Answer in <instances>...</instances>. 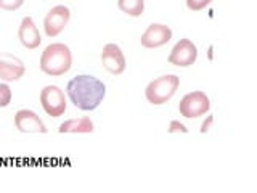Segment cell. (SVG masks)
Masks as SVG:
<instances>
[{
  "label": "cell",
  "instance_id": "6da1fadb",
  "mask_svg": "<svg viewBox=\"0 0 257 193\" xmlns=\"http://www.w3.org/2000/svg\"><path fill=\"white\" fill-rule=\"evenodd\" d=\"M66 93L76 108L82 111H93L100 107L106 95V85L93 76L80 74L68 82Z\"/></svg>",
  "mask_w": 257,
  "mask_h": 193
},
{
  "label": "cell",
  "instance_id": "52a82bcc",
  "mask_svg": "<svg viewBox=\"0 0 257 193\" xmlns=\"http://www.w3.org/2000/svg\"><path fill=\"white\" fill-rule=\"evenodd\" d=\"M71 20V10L64 5H56L44 18V29L48 37H56L64 31Z\"/></svg>",
  "mask_w": 257,
  "mask_h": 193
},
{
  "label": "cell",
  "instance_id": "7c38bea8",
  "mask_svg": "<svg viewBox=\"0 0 257 193\" xmlns=\"http://www.w3.org/2000/svg\"><path fill=\"white\" fill-rule=\"evenodd\" d=\"M18 37H20L21 45L29 48V50H34V48H37L40 45V42H42L40 32L31 16H24L21 20L20 29H18Z\"/></svg>",
  "mask_w": 257,
  "mask_h": 193
},
{
  "label": "cell",
  "instance_id": "ba28073f",
  "mask_svg": "<svg viewBox=\"0 0 257 193\" xmlns=\"http://www.w3.org/2000/svg\"><path fill=\"white\" fill-rule=\"evenodd\" d=\"M172 39V29L161 23H153L148 26V29L142 34L140 44L145 48H159L171 42Z\"/></svg>",
  "mask_w": 257,
  "mask_h": 193
},
{
  "label": "cell",
  "instance_id": "8fae6325",
  "mask_svg": "<svg viewBox=\"0 0 257 193\" xmlns=\"http://www.w3.org/2000/svg\"><path fill=\"white\" fill-rule=\"evenodd\" d=\"M101 64L103 68L106 69L108 72L114 76L122 74L125 71V56L120 50V47L116 44H106L103 47V52H101Z\"/></svg>",
  "mask_w": 257,
  "mask_h": 193
},
{
  "label": "cell",
  "instance_id": "e0dca14e",
  "mask_svg": "<svg viewBox=\"0 0 257 193\" xmlns=\"http://www.w3.org/2000/svg\"><path fill=\"white\" fill-rule=\"evenodd\" d=\"M24 4V0H0V8L5 12H15L21 8Z\"/></svg>",
  "mask_w": 257,
  "mask_h": 193
},
{
  "label": "cell",
  "instance_id": "d6986e66",
  "mask_svg": "<svg viewBox=\"0 0 257 193\" xmlns=\"http://www.w3.org/2000/svg\"><path fill=\"white\" fill-rule=\"evenodd\" d=\"M212 123H214V116H212V115H209V116L206 118L204 123L201 124V134H206V132L209 131V129H211Z\"/></svg>",
  "mask_w": 257,
  "mask_h": 193
},
{
  "label": "cell",
  "instance_id": "2e32d148",
  "mask_svg": "<svg viewBox=\"0 0 257 193\" xmlns=\"http://www.w3.org/2000/svg\"><path fill=\"white\" fill-rule=\"evenodd\" d=\"M212 4V0H187V7L191 12H201Z\"/></svg>",
  "mask_w": 257,
  "mask_h": 193
},
{
  "label": "cell",
  "instance_id": "9a60e30c",
  "mask_svg": "<svg viewBox=\"0 0 257 193\" xmlns=\"http://www.w3.org/2000/svg\"><path fill=\"white\" fill-rule=\"evenodd\" d=\"M12 88L10 85H8L7 82L4 84H0V108H7L8 105L12 103Z\"/></svg>",
  "mask_w": 257,
  "mask_h": 193
},
{
  "label": "cell",
  "instance_id": "5bb4252c",
  "mask_svg": "<svg viewBox=\"0 0 257 193\" xmlns=\"http://www.w3.org/2000/svg\"><path fill=\"white\" fill-rule=\"evenodd\" d=\"M117 7L122 13L139 18L145 12V0H117Z\"/></svg>",
  "mask_w": 257,
  "mask_h": 193
},
{
  "label": "cell",
  "instance_id": "7a4b0ae2",
  "mask_svg": "<svg viewBox=\"0 0 257 193\" xmlns=\"http://www.w3.org/2000/svg\"><path fill=\"white\" fill-rule=\"evenodd\" d=\"M40 71L47 76L58 77L66 74L72 66V53L68 45L64 44H50L40 55Z\"/></svg>",
  "mask_w": 257,
  "mask_h": 193
},
{
  "label": "cell",
  "instance_id": "8992f818",
  "mask_svg": "<svg viewBox=\"0 0 257 193\" xmlns=\"http://www.w3.org/2000/svg\"><path fill=\"white\" fill-rule=\"evenodd\" d=\"M198 60V48L190 39H180L169 55V63L179 68H188Z\"/></svg>",
  "mask_w": 257,
  "mask_h": 193
},
{
  "label": "cell",
  "instance_id": "3957f363",
  "mask_svg": "<svg viewBox=\"0 0 257 193\" xmlns=\"http://www.w3.org/2000/svg\"><path fill=\"white\" fill-rule=\"evenodd\" d=\"M180 85V77L175 74L159 76L147 85L145 96L151 105H164L175 95Z\"/></svg>",
  "mask_w": 257,
  "mask_h": 193
},
{
  "label": "cell",
  "instance_id": "9c48e42d",
  "mask_svg": "<svg viewBox=\"0 0 257 193\" xmlns=\"http://www.w3.org/2000/svg\"><path fill=\"white\" fill-rule=\"evenodd\" d=\"M24 72H26V66L21 58L7 52L0 53V79L5 82H15L24 76Z\"/></svg>",
  "mask_w": 257,
  "mask_h": 193
},
{
  "label": "cell",
  "instance_id": "5b68a950",
  "mask_svg": "<svg viewBox=\"0 0 257 193\" xmlns=\"http://www.w3.org/2000/svg\"><path fill=\"white\" fill-rule=\"evenodd\" d=\"M40 105L52 118H60L66 111V96L58 85H45L40 92Z\"/></svg>",
  "mask_w": 257,
  "mask_h": 193
},
{
  "label": "cell",
  "instance_id": "30bf717a",
  "mask_svg": "<svg viewBox=\"0 0 257 193\" xmlns=\"http://www.w3.org/2000/svg\"><path fill=\"white\" fill-rule=\"evenodd\" d=\"M15 127L21 134H47L48 129L32 110H20L15 115Z\"/></svg>",
  "mask_w": 257,
  "mask_h": 193
},
{
  "label": "cell",
  "instance_id": "ac0fdd59",
  "mask_svg": "<svg viewBox=\"0 0 257 193\" xmlns=\"http://www.w3.org/2000/svg\"><path fill=\"white\" fill-rule=\"evenodd\" d=\"M169 134H177V132H182V134H188V129L185 124H182L180 121H171V124H169V129H167Z\"/></svg>",
  "mask_w": 257,
  "mask_h": 193
},
{
  "label": "cell",
  "instance_id": "277c9868",
  "mask_svg": "<svg viewBox=\"0 0 257 193\" xmlns=\"http://www.w3.org/2000/svg\"><path fill=\"white\" fill-rule=\"evenodd\" d=\"M209 110H211V100H209V96L201 90L187 93L179 103L180 115L187 119L206 116Z\"/></svg>",
  "mask_w": 257,
  "mask_h": 193
},
{
  "label": "cell",
  "instance_id": "4fadbf2b",
  "mask_svg": "<svg viewBox=\"0 0 257 193\" xmlns=\"http://www.w3.org/2000/svg\"><path fill=\"white\" fill-rule=\"evenodd\" d=\"M95 131L93 121L90 118H79V119H69L60 124L58 132L60 134H92Z\"/></svg>",
  "mask_w": 257,
  "mask_h": 193
}]
</instances>
